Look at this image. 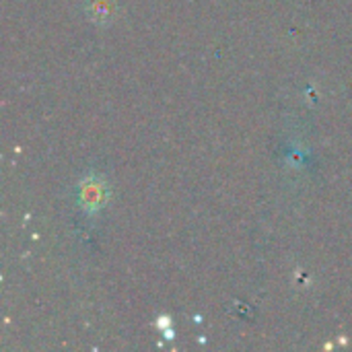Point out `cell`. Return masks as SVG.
<instances>
[{
    "mask_svg": "<svg viewBox=\"0 0 352 352\" xmlns=\"http://www.w3.org/2000/svg\"><path fill=\"white\" fill-rule=\"evenodd\" d=\"M80 202L87 210H97L105 202V186L95 175L87 177L80 186Z\"/></svg>",
    "mask_w": 352,
    "mask_h": 352,
    "instance_id": "6da1fadb",
    "label": "cell"
},
{
    "mask_svg": "<svg viewBox=\"0 0 352 352\" xmlns=\"http://www.w3.org/2000/svg\"><path fill=\"white\" fill-rule=\"evenodd\" d=\"M89 10L93 12L95 21H107V19H111V14L116 12L113 4H111L109 0H95V2L89 6Z\"/></svg>",
    "mask_w": 352,
    "mask_h": 352,
    "instance_id": "7a4b0ae2",
    "label": "cell"
}]
</instances>
